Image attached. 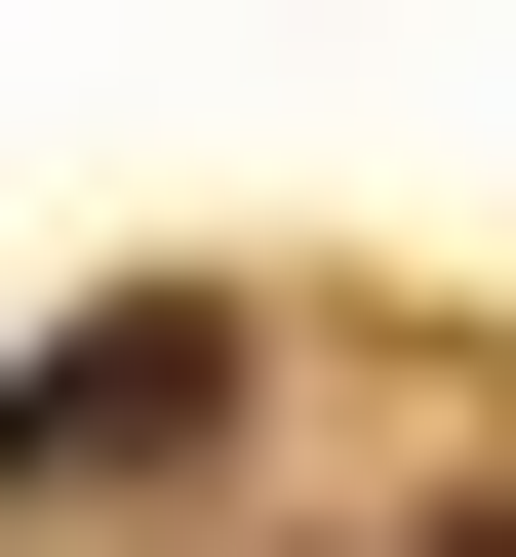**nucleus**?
Listing matches in <instances>:
<instances>
[{"label":"nucleus","mask_w":516,"mask_h":557,"mask_svg":"<svg viewBox=\"0 0 516 557\" xmlns=\"http://www.w3.org/2000/svg\"><path fill=\"white\" fill-rule=\"evenodd\" d=\"M199 438H239V319H199V278H160V319H80V359L0 398V478H199Z\"/></svg>","instance_id":"nucleus-1"}]
</instances>
